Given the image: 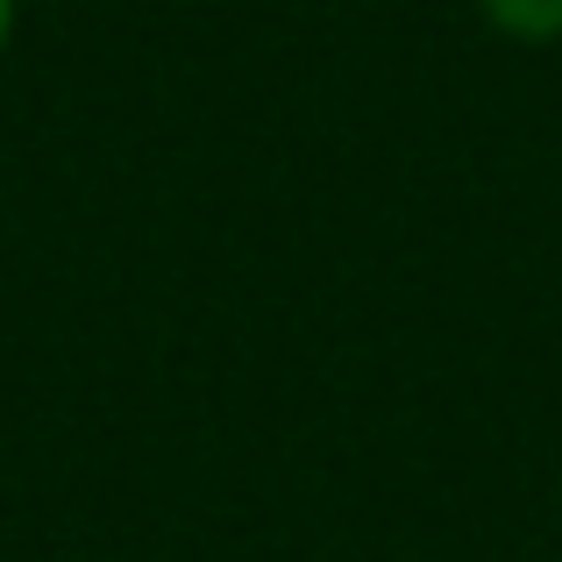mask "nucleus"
Segmentation results:
<instances>
[{"label": "nucleus", "mask_w": 562, "mask_h": 562, "mask_svg": "<svg viewBox=\"0 0 562 562\" xmlns=\"http://www.w3.org/2000/svg\"><path fill=\"white\" fill-rule=\"evenodd\" d=\"M477 8H484L492 29H506V36H520V43L562 36V0H477Z\"/></svg>", "instance_id": "1"}, {"label": "nucleus", "mask_w": 562, "mask_h": 562, "mask_svg": "<svg viewBox=\"0 0 562 562\" xmlns=\"http://www.w3.org/2000/svg\"><path fill=\"white\" fill-rule=\"evenodd\" d=\"M14 14H22V0H0V50L14 43Z\"/></svg>", "instance_id": "2"}]
</instances>
